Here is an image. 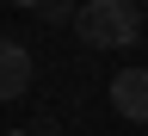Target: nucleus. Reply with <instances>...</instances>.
I'll use <instances>...</instances> for the list:
<instances>
[{"mask_svg": "<svg viewBox=\"0 0 148 136\" xmlns=\"http://www.w3.org/2000/svg\"><path fill=\"white\" fill-rule=\"evenodd\" d=\"M74 37L86 50H130L142 37V6L136 0H80L74 6Z\"/></svg>", "mask_w": 148, "mask_h": 136, "instance_id": "f257e3e1", "label": "nucleus"}, {"mask_svg": "<svg viewBox=\"0 0 148 136\" xmlns=\"http://www.w3.org/2000/svg\"><path fill=\"white\" fill-rule=\"evenodd\" d=\"M105 93H111V111L123 124H148V68H117Z\"/></svg>", "mask_w": 148, "mask_h": 136, "instance_id": "f03ea898", "label": "nucleus"}, {"mask_svg": "<svg viewBox=\"0 0 148 136\" xmlns=\"http://www.w3.org/2000/svg\"><path fill=\"white\" fill-rule=\"evenodd\" d=\"M31 74H37L31 50L18 43V37H0V105L25 99V93H31Z\"/></svg>", "mask_w": 148, "mask_h": 136, "instance_id": "7ed1b4c3", "label": "nucleus"}, {"mask_svg": "<svg viewBox=\"0 0 148 136\" xmlns=\"http://www.w3.org/2000/svg\"><path fill=\"white\" fill-rule=\"evenodd\" d=\"M37 12H43L49 25H74V0H43Z\"/></svg>", "mask_w": 148, "mask_h": 136, "instance_id": "20e7f679", "label": "nucleus"}, {"mask_svg": "<svg viewBox=\"0 0 148 136\" xmlns=\"http://www.w3.org/2000/svg\"><path fill=\"white\" fill-rule=\"evenodd\" d=\"M12 6H25V12H37V6H43V0H12Z\"/></svg>", "mask_w": 148, "mask_h": 136, "instance_id": "39448f33", "label": "nucleus"}, {"mask_svg": "<svg viewBox=\"0 0 148 136\" xmlns=\"http://www.w3.org/2000/svg\"><path fill=\"white\" fill-rule=\"evenodd\" d=\"M136 6H148V0H136Z\"/></svg>", "mask_w": 148, "mask_h": 136, "instance_id": "423d86ee", "label": "nucleus"}]
</instances>
